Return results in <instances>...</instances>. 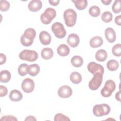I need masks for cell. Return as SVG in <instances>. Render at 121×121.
<instances>
[{
    "instance_id": "1",
    "label": "cell",
    "mask_w": 121,
    "mask_h": 121,
    "mask_svg": "<svg viewBox=\"0 0 121 121\" xmlns=\"http://www.w3.org/2000/svg\"><path fill=\"white\" fill-rule=\"evenodd\" d=\"M36 36V31L33 28H28L24 32L20 38L21 44L26 47L31 46Z\"/></svg>"
},
{
    "instance_id": "2",
    "label": "cell",
    "mask_w": 121,
    "mask_h": 121,
    "mask_svg": "<svg viewBox=\"0 0 121 121\" xmlns=\"http://www.w3.org/2000/svg\"><path fill=\"white\" fill-rule=\"evenodd\" d=\"M63 17L66 26L68 27H72L76 23L77 14L74 10L69 9L64 11Z\"/></svg>"
},
{
    "instance_id": "3",
    "label": "cell",
    "mask_w": 121,
    "mask_h": 121,
    "mask_svg": "<svg viewBox=\"0 0 121 121\" xmlns=\"http://www.w3.org/2000/svg\"><path fill=\"white\" fill-rule=\"evenodd\" d=\"M111 111L110 106L106 104L95 105L93 108V112L96 117H101L108 115Z\"/></svg>"
},
{
    "instance_id": "4",
    "label": "cell",
    "mask_w": 121,
    "mask_h": 121,
    "mask_svg": "<svg viewBox=\"0 0 121 121\" xmlns=\"http://www.w3.org/2000/svg\"><path fill=\"white\" fill-rule=\"evenodd\" d=\"M56 10L52 8H48L41 15L40 19L42 23L45 25L49 24L56 17Z\"/></svg>"
},
{
    "instance_id": "5",
    "label": "cell",
    "mask_w": 121,
    "mask_h": 121,
    "mask_svg": "<svg viewBox=\"0 0 121 121\" xmlns=\"http://www.w3.org/2000/svg\"><path fill=\"white\" fill-rule=\"evenodd\" d=\"M19 57L22 60L33 62L37 59L38 55L37 52L35 51L24 50L20 52L19 54Z\"/></svg>"
},
{
    "instance_id": "6",
    "label": "cell",
    "mask_w": 121,
    "mask_h": 121,
    "mask_svg": "<svg viewBox=\"0 0 121 121\" xmlns=\"http://www.w3.org/2000/svg\"><path fill=\"white\" fill-rule=\"evenodd\" d=\"M116 88V85L114 81L112 80H107L104 87L101 90V94L104 97H108L111 96Z\"/></svg>"
},
{
    "instance_id": "7",
    "label": "cell",
    "mask_w": 121,
    "mask_h": 121,
    "mask_svg": "<svg viewBox=\"0 0 121 121\" xmlns=\"http://www.w3.org/2000/svg\"><path fill=\"white\" fill-rule=\"evenodd\" d=\"M51 28L55 36L58 38H63L66 35V31L64 28V26L60 22H55L52 26Z\"/></svg>"
},
{
    "instance_id": "8",
    "label": "cell",
    "mask_w": 121,
    "mask_h": 121,
    "mask_svg": "<svg viewBox=\"0 0 121 121\" xmlns=\"http://www.w3.org/2000/svg\"><path fill=\"white\" fill-rule=\"evenodd\" d=\"M103 75L100 73H96L94 74L93 78L88 84L89 88L91 90H96L100 86L103 81Z\"/></svg>"
},
{
    "instance_id": "9",
    "label": "cell",
    "mask_w": 121,
    "mask_h": 121,
    "mask_svg": "<svg viewBox=\"0 0 121 121\" xmlns=\"http://www.w3.org/2000/svg\"><path fill=\"white\" fill-rule=\"evenodd\" d=\"M21 88L23 91L25 93H31L35 88L34 81L30 78H25L22 82Z\"/></svg>"
},
{
    "instance_id": "10",
    "label": "cell",
    "mask_w": 121,
    "mask_h": 121,
    "mask_svg": "<svg viewBox=\"0 0 121 121\" xmlns=\"http://www.w3.org/2000/svg\"><path fill=\"white\" fill-rule=\"evenodd\" d=\"M87 69L89 72L93 75L96 73H100L102 74L104 73V67L101 65L94 61L88 63L87 65Z\"/></svg>"
},
{
    "instance_id": "11",
    "label": "cell",
    "mask_w": 121,
    "mask_h": 121,
    "mask_svg": "<svg viewBox=\"0 0 121 121\" xmlns=\"http://www.w3.org/2000/svg\"><path fill=\"white\" fill-rule=\"evenodd\" d=\"M72 94V90L70 86L67 85H63L60 87L58 90V95L63 98L69 97Z\"/></svg>"
},
{
    "instance_id": "12",
    "label": "cell",
    "mask_w": 121,
    "mask_h": 121,
    "mask_svg": "<svg viewBox=\"0 0 121 121\" xmlns=\"http://www.w3.org/2000/svg\"><path fill=\"white\" fill-rule=\"evenodd\" d=\"M67 42L70 47L74 48L78 46V45L80 42L79 37L78 35L76 34H71L68 36Z\"/></svg>"
},
{
    "instance_id": "13",
    "label": "cell",
    "mask_w": 121,
    "mask_h": 121,
    "mask_svg": "<svg viewBox=\"0 0 121 121\" xmlns=\"http://www.w3.org/2000/svg\"><path fill=\"white\" fill-rule=\"evenodd\" d=\"M39 39L41 43L44 45H49L51 42L52 37L51 35L45 31H43L39 34Z\"/></svg>"
},
{
    "instance_id": "14",
    "label": "cell",
    "mask_w": 121,
    "mask_h": 121,
    "mask_svg": "<svg viewBox=\"0 0 121 121\" xmlns=\"http://www.w3.org/2000/svg\"><path fill=\"white\" fill-rule=\"evenodd\" d=\"M42 7V2L39 0H33L28 5V8L32 12H37L40 10Z\"/></svg>"
},
{
    "instance_id": "15",
    "label": "cell",
    "mask_w": 121,
    "mask_h": 121,
    "mask_svg": "<svg viewBox=\"0 0 121 121\" xmlns=\"http://www.w3.org/2000/svg\"><path fill=\"white\" fill-rule=\"evenodd\" d=\"M105 36L107 40L110 43H112L116 40V34L113 28L108 27L105 30Z\"/></svg>"
},
{
    "instance_id": "16",
    "label": "cell",
    "mask_w": 121,
    "mask_h": 121,
    "mask_svg": "<svg viewBox=\"0 0 121 121\" xmlns=\"http://www.w3.org/2000/svg\"><path fill=\"white\" fill-rule=\"evenodd\" d=\"M23 97L22 93L18 90L13 89L10 92L9 95V99L13 102H17L20 101Z\"/></svg>"
},
{
    "instance_id": "17",
    "label": "cell",
    "mask_w": 121,
    "mask_h": 121,
    "mask_svg": "<svg viewBox=\"0 0 121 121\" xmlns=\"http://www.w3.org/2000/svg\"><path fill=\"white\" fill-rule=\"evenodd\" d=\"M89 43L91 47L98 48L102 45L103 43V40L100 36H94L90 39Z\"/></svg>"
},
{
    "instance_id": "18",
    "label": "cell",
    "mask_w": 121,
    "mask_h": 121,
    "mask_svg": "<svg viewBox=\"0 0 121 121\" xmlns=\"http://www.w3.org/2000/svg\"><path fill=\"white\" fill-rule=\"evenodd\" d=\"M70 52L69 47L65 44H61L57 48V53L61 56H67Z\"/></svg>"
},
{
    "instance_id": "19",
    "label": "cell",
    "mask_w": 121,
    "mask_h": 121,
    "mask_svg": "<svg viewBox=\"0 0 121 121\" xmlns=\"http://www.w3.org/2000/svg\"><path fill=\"white\" fill-rule=\"evenodd\" d=\"M42 57L46 60L51 59L53 55L52 50L50 48H44L42 49L41 52Z\"/></svg>"
},
{
    "instance_id": "20",
    "label": "cell",
    "mask_w": 121,
    "mask_h": 121,
    "mask_svg": "<svg viewBox=\"0 0 121 121\" xmlns=\"http://www.w3.org/2000/svg\"><path fill=\"white\" fill-rule=\"evenodd\" d=\"M40 67L37 64H33L28 65V73L31 76H36L40 72Z\"/></svg>"
},
{
    "instance_id": "21",
    "label": "cell",
    "mask_w": 121,
    "mask_h": 121,
    "mask_svg": "<svg viewBox=\"0 0 121 121\" xmlns=\"http://www.w3.org/2000/svg\"><path fill=\"white\" fill-rule=\"evenodd\" d=\"M95 59L98 61L103 62L107 58V53L104 50L101 49L97 51L95 54Z\"/></svg>"
},
{
    "instance_id": "22",
    "label": "cell",
    "mask_w": 121,
    "mask_h": 121,
    "mask_svg": "<svg viewBox=\"0 0 121 121\" xmlns=\"http://www.w3.org/2000/svg\"><path fill=\"white\" fill-rule=\"evenodd\" d=\"M69 78L72 83L74 84H78L82 81V76L81 74L77 71L72 72L70 75Z\"/></svg>"
},
{
    "instance_id": "23",
    "label": "cell",
    "mask_w": 121,
    "mask_h": 121,
    "mask_svg": "<svg viewBox=\"0 0 121 121\" xmlns=\"http://www.w3.org/2000/svg\"><path fill=\"white\" fill-rule=\"evenodd\" d=\"M71 64L76 68L81 67L83 64V60L82 58L78 55L74 56L71 59Z\"/></svg>"
},
{
    "instance_id": "24",
    "label": "cell",
    "mask_w": 121,
    "mask_h": 121,
    "mask_svg": "<svg viewBox=\"0 0 121 121\" xmlns=\"http://www.w3.org/2000/svg\"><path fill=\"white\" fill-rule=\"evenodd\" d=\"M11 78V74L7 70L1 71L0 73V81L2 83L8 82Z\"/></svg>"
},
{
    "instance_id": "25",
    "label": "cell",
    "mask_w": 121,
    "mask_h": 121,
    "mask_svg": "<svg viewBox=\"0 0 121 121\" xmlns=\"http://www.w3.org/2000/svg\"><path fill=\"white\" fill-rule=\"evenodd\" d=\"M72 1L74 3L76 8L80 10L85 9L87 6V1L86 0H76Z\"/></svg>"
},
{
    "instance_id": "26",
    "label": "cell",
    "mask_w": 121,
    "mask_h": 121,
    "mask_svg": "<svg viewBox=\"0 0 121 121\" xmlns=\"http://www.w3.org/2000/svg\"><path fill=\"white\" fill-rule=\"evenodd\" d=\"M119 67V63L115 60H110L107 63V68L110 71H115L118 69Z\"/></svg>"
},
{
    "instance_id": "27",
    "label": "cell",
    "mask_w": 121,
    "mask_h": 121,
    "mask_svg": "<svg viewBox=\"0 0 121 121\" xmlns=\"http://www.w3.org/2000/svg\"><path fill=\"white\" fill-rule=\"evenodd\" d=\"M89 14L90 15L93 17H98L101 11L100 8L97 6H92L89 9Z\"/></svg>"
},
{
    "instance_id": "28",
    "label": "cell",
    "mask_w": 121,
    "mask_h": 121,
    "mask_svg": "<svg viewBox=\"0 0 121 121\" xmlns=\"http://www.w3.org/2000/svg\"><path fill=\"white\" fill-rule=\"evenodd\" d=\"M28 65L26 63L20 64L18 68V73L21 76H25L28 73Z\"/></svg>"
},
{
    "instance_id": "29",
    "label": "cell",
    "mask_w": 121,
    "mask_h": 121,
    "mask_svg": "<svg viewBox=\"0 0 121 121\" xmlns=\"http://www.w3.org/2000/svg\"><path fill=\"white\" fill-rule=\"evenodd\" d=\"M101 18L104 22L109 23L112 20V13L109 11H105L102 14Z\"/></svg>"
},
{
    "instance_id": "30",
    "label": "cell",
    "mask_w": 121,
    "mask_h": 121,
    "mask_svg": "<svg viewBox=\"0 0 121 121\" xmlns=\"http://www.w3.org/2000/svg\"><path fill=\"white\" fill-rule=\"evenodd\" d=\"M112 54L117 57L121 56V43H117L114 45L112 48Z\"/></svg>"
},
{
    "instance_id": "31",
    "label": "cell",
    "mask_w": 121,
    "mask_h": 121,
    "mask_svg": "<svg viewBox=\"0 0 121 121\" xmlns=\"http://www.w3.org/2000/svg\"><path fill=\"white\" fill-rule=\"evenodd\" d=\"M10 7V3L7 0H1L0 1V10L2 12L8 10Z\"/></svg>"
},
{
    "instance_id": "32",
    "label": "cell",
    "mask_w": 121,
    "mask_h": 121,
    "mask_svg": "<svg viewBox=\"0 0 121 121\" xmlns=\"http://www.w3.org/2000/svg\"><path fill=\"white\" fill-rule=\"evenodd\" d=\"M112 10L115 14L121 12V0H116L112 6Z\"/></svg>"
},
{
    "instance_id": "33",
    "label": "cell",
    "mask_w": 121,
    "mask_h": 121,
    "mask_svg": "<svg viewBox=\"0 0 121 121\" xmlns=\"http://www.w3.org/2000/svg\"><path fill=\"white\" fill-rule=\"evenodd\" d=\"M54 120L55 121H70V119L66 115H64L61 113H57L55 116H54Z\"/></svg>"
},
{
    "instance_id": "34",
    "label": "cell",
    "mask_w": 121,
    "mask_h": 121,
    "mask_svg": "<svg viewBox=\"0 0 121 121\" xmlns=\"http://www.w3.org/2000/svg\"><path fill=\"white\" fill-rule=\"evenodd\" d=\"M8 91L7 88L2 85L0 86V96L3 97L6 96L8 94Z\"/></svg>"
},
{
    "instance_id": "35",
    "label": "cell",
    "mask_w": 121,
    "mask_h": 121,
    "mask_svg": "<svg viewBox=\"0 0 121 121\" xmlns=\"http://www.w3.org/2000/svg\"><path fill=\"white\" fill-rule=\"evenodd\" d=\"M0 120L3 121H17V119L12 115H5L2 117Z\"/></svg>"
},
{
    "instance_id": "36",
    "label": "cell",
    "mask_w": 121,
    "mask_h": 121,
    "mask_svg": "<svg viewBox=\"0 0 121 121\" xmlns=\"http://www.w3.org/2000/svg\"><path fill=\"white\" fill-rule=\"evenodd\" d=\"M6 59H7V58H6V55L3 53H1L0 54V65H2L4 63H5L6 61Z\"/></svg>"
},
{
    "instance_id": "37",
    "label": "cell",
    "mask_w": 121,
    "mask_h": 121,
    "mask_svg": "<svg viewBox=\"0 0 121 121\" xmlns=\"http://www.w3.org/2000/svg\"><path fill=\"white\" fill-rule=\"evenodd\" d=\"M115 23L118 26L121 25V15L116 16L115 18Z\"/></svg>"
},
{
    "instance_id": "38",
    "label": "cell",
    "mask_w": 121,
    "mask_h": 121,
    "mask_svg": "<svg viewBox=\"0 0 121 121\" xmlns=\"http://www.w3.org/2000/svg\"><path fill=\"white\" fill-rule=\"evenodd\" d=\"M49 2L51 5L56 6L58 5V4L59 3L60 0H49Z\"/></svg>"
},
{
    "instance_id": "39",
    "label": "cell",
    "mask_w": 121,
    "mask_h": 121,
    "mask_svg": "<svg viewBox=\"0 0 121 121\" xmlns=\"http://www.w3.org/2000/svg\"><path fill=\"white\" fill-rule=\"evenodd\" d=\"M25 121H36V119L34 116L32 115H29L25 119Z\"/></svg>"
},
{
    "instance_id": "40",
    "label": "cell",
    "mask_w": 121,
    "mask_h": 121,
    "mask_svg": "<svg viewBox=\"0 0 121 121\" xmlns=\"http://www.w3.org/2000/svg\"><path fill=\"white\" fill-rule=\"evenodd\" d=\"M115 98L118 101H121V91H119L115 94Z\"/></svg>"
},
{
    "instance_id": "41",
    "label": "cell",
    "mask_w": 121,
    "mask_h": 121,
    "mask_svg": "<svg viewBox=\"0 0 121 121\" xmlns=\"http://www.w3.org/2000/svg\"><path fill=\"white\" fill-rule=\"evenodd\" d=\"M101 2L105 5H109L112 2V0H101Z\"/></svg>"
}]
</instances>
